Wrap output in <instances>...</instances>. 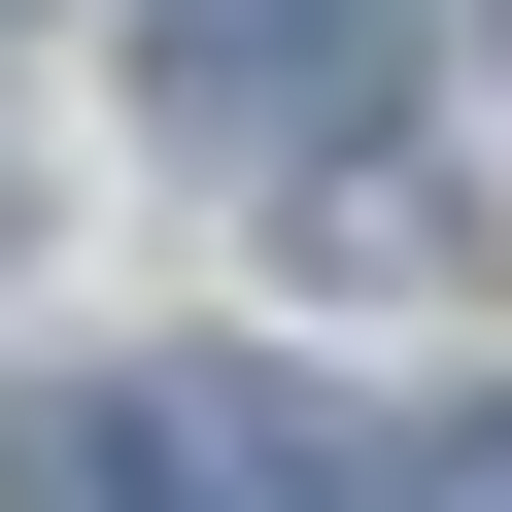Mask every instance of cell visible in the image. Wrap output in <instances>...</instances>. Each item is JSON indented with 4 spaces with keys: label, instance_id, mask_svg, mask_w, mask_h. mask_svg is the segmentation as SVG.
<instances>
[{
    "label": "cell",
    "instance_id": "obj_2",
    "mask_svg": "<svg viewBox=\"0 0 512 512\" xmlns=\"http://www.w3.org/2000/svg\"><path fill=\"white\" fill-rule=\"evenodd\" d=\"M0 512H171V376H69V410H0Z\"/></svg>",
    "mask_w": 512,
    "mask_h": 512
},
{
    "label": "cell",
    "instance_id": "obj_3",
    "mask_svg": "<svg viewBox=\"0 0 512 512\" xmlns=\"http://www.w3.org/2000/svg\"><path fill=\"white\" fill-rule=\"evenodd\" d=\"M410 512H512V410H444V444H410Z\"/></svg>",
    "mask_w": 512,
    "mask_h": 512
},
{
    "label": "cell",
    "instance_id": "obj_1",
    "mask_svg": "<svg viewBox=\"0 0 512 512\" xmlns=\"http://www.w3.org/2000/svg\"><path fill=\"white\" fill-rule=\"evenodd\" d=\"M137 103H171L205 171H376V103H410V0H137Z\"/></svg>",
    "mask_w": 512,
    "mask_h": 512
}]
</instances>
